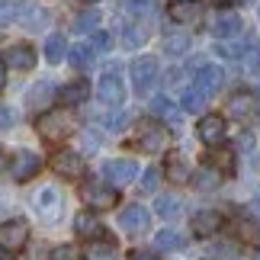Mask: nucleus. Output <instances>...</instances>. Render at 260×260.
Here are the masks:
<instances>
[{
  "mask_svg": "<svg viewBox=\"0 0 260 260\" xmlns=\"http://www.w3.org/2000/svg\"><path fill=\"white\" fill-rule=\"evenodd\" d=\"M36 132L45 138V142H61V138H68L74 132V119L71 113H58V109H52V113H42L36 119Z\"/></svg>",
  "mask_w": 260,
  "mask_h": 260,
  "instance_id": "nucleus-1",
  "label": "nucleus"
},
{
  "mask_svg": "<svg viewBox=\"0 0 260 260\" xmlns=\"http://www.w3.org/2000/svg\"><path fill=\"white\" fill-rule=\"evenodd\" d=\"M26 241H29L26 218H7V222H0V251L16 254L26 247Z\"/></svg>",
  "mask_w": 260,
  "mask_h": 260,
  "instance_id": "nucleus-2",
  "label": "nucleus"
},
{
  "mask_svg": "<svg viewBox=\"0 0 260 260\" xmlns=\"http://www.w3.org/2000/svg\"><path fill=\"white\" fill-rule=\"evenodd\" d=\"M157 84V58L142 55L138 61H132V87L138 96L151 93V87Z\"/></svg>",
  "mask_w": 260,
  "mask_h": 260,
  "instance_id": "nucleus-3",
  "label": "nucleus"
},
{
  "mask_svg": "<svg viewBox=\"0 0 260 260\" xmlns=\"http://www.w3.org/2000/svg\"><path fill=\"white\" fill-rule=\"evenodd\" d=\"M96 96L103 100L106 106H122V100H125V84H122V77H119L116 68H109V71L100 74V81H96Z\"/></svg>",
  "mask_w": 260,
  "mask_h": 260,
  "instance_id": "nucleus-4",
  "label": "nucleus"
},
{
  "mask_svg": "<svg viewBox=\"0 0 260 260\" xmlns=\"http://www.w3.org/2000/svg\"><path fill=\"white\" fill-rule=\"evenodd\" d=\"M32 206H36V212L42 215L48 225H52V222H58V215H61L64 199H61V193H58L55 186H42V189L32 196Z\"/></svg>",
  "mask_w": 260,
  "mask_h": 260,
  "instance_id": "nucleus-5",
  "label": "nucleus"
},
{
  "mask_svg": "<svg viewBox=\"0 0 260 260\" xmlns=\"http://www.w3.org/2000/svg\"><path fill=\"white\" fill-rule=\"evenodd\" d=\"M167 128L161 122H142L138 125V148L148 154H157V151H164L167 148Z\"/></svg>",
  "mask_w": 260,
  "mask_h": 260,
  "instance_id": "nucleus-6",
  "label": "nucleus"
},
{
  "mask_svg": "<svg viewBox=\"0 0 260 260\" xmlns=\"http://www.w3.org/2000/svg\"><path fill=\"white\" fill-rule=\"evenodd\" d=\"M39 167H42V161H39L36 151H29V148H19V151H13L10 171H13V180H16V183H26V180H32V177L39 174Z\"/></svg>",
  "mask_w": 260,
  "mask_h": 260,
  "instance_id": "nucleus-7",
  "label": "nucleus"
},
{
  "mask_svg": "<svg viewBox=\"0 0 260 260\" xmlns=\"http://www.w3.org/2000/svg\"><path fill=\"white\" fill-rule=\"evenodd\" d=\"M138 174V164L135 161H125V157H116V161H106L103 164V180L109 186H125V183H132Z\"/></svg>",
  "mask_w": 260,
  "mask_h": 260,
  "instance_id": "nucleus-8",
  "label": "nucleus"
},
{
  "mask_svg": "<svg viewBox=\"0 0 260 260\" xmlns=\"http://www.w3.org/2000/svg\"><path fill=\"white\" fill-rule=\"evenodd\" d=\"M119 225H122V232L128 235H145L148 232V225H151V212H148L145 206H125L122 209V215H119Z\"/></svg>",
  "mask_w": 260,
  "mask_h": 260,
  "instance_id": "nucleus-9",
  "label": "nucleus"
},
{
  "mask_svg": "<svg viewBox=\"0 0 260 260\" xmlns=\"http://www.w3.org/2000/svg\"><path fill=\"white\" fill-rule=\"evenodd\" d=\"M196 132H199V138H203V145L218 148V145H225V119L215 116V113H209V116L199 119Z\"/></svg>",
  "mask_w": 260,
  "mask_h": 260,
  "instance_id": "nucleus-10",
  "label": "nucleus"
},
{
  "mask_svg": "<svg viewBox=\"0 0 260 260\" xmlns=\"http://www.w3.org/2000/svg\"><path fill=\"white\" fill-rule=\"evenodd\" d=\"M257 103H260V100H257L254 93H247V90H238V93L228 96L225 113H228V119H238V122H244V119H251V116H254Z\"/></svg>",
  "mask_w": 260,
  "mask_h": 260,
  "instance_id": "nucleus-11",
  "label": "nucleus"
},
{
  "mask_svg": "<svg viewBox=\"0 0 260 260\" xmlns=\"http://www.w3.org/2000/svg\"><path fill=\"white\" fill-rule=\"evenodd\" d=\"M84 199L90 209H113L119 199V189L109 183H87L84 186Z\"/></svg>",
  "mask_w": 260,
  "mask_h": 260,
  "instance_id": "nucleus-12",
  "label": "nucleus"
},
{
  "mask_svg": "<svg viewBox=\"0 0 260 260\" xmlns=\"http://www.w3.org/2000/svg\"><path fill=\"white\" fill-rule=\"evenodd\" d=\"M52 167H55V174H61L68 180H77V177H84V157L77 154V151H58L52 157Z\"/></svg>",
  "mask_w": 260,
  "mask_h": 260,
  "instance_id": "nucleus-13",
  "label": "nucleus"
},
{
  "mask_svg": "<svg viewBox=\"0 0 260 260\" xmlns=\"http://www.w3.org/2000/svg\"><path fill=\"white\" fill-rule=\"evenodd\" d=\"M167 16L174 19V23H196L199 16H203V7H199V0H171L167 4Z\"/></svg>",
  "mask_w": 260,
  "mask_h": 260,
  "instance_id": "nucleus-14",
  "label": "nucleus"
},
{
  "mask_svg": "<svg viewBox=\"0 0 260 260\" xmlns=\"http://www.w3.org/2000/svg\"><path fill=\"white\" fill-rule=\"evenodd\" d=\"M218 228H222V215L215 209H203V212L193 215V235L196 238H212V235H218Z\"/></svg>",
  "mask_w": 260,
  "mask_h": 260,
  "instance_id": "nucleus-15",
  "label": "nucleus"
},
{
  "mask_svg": "<svg viewBox=\"0 0 260 260\" xmlns=\"http://www.w3.org/2000/svg\"><path fill=\"white\" fill-rule=\"evenodd\" d=\"M193 84L203 90L206 96H212V93H218V87L225 84V74H222V68L206 64V68H199V71H196V81H193Z\"/></svg>",
  "mask_w": 260,
  "mask_h": 260,
  "instance_id": "nucleus-16",
  "label": "nucleus"
},
{
  "mask_svg": "<svg viewBox=\"0 0 260 260\" xmlns=\"http://www.w3.org/2000/svg\"><path fill=\"white\" fill-rule=\"evenodd\" d=\"M74 232L81 235V238H87V241H103V238H106L103 222H100L96 215H90V212H81V215L74 218Z\"/></svg>",
  "mask_w": 260,
  "mask_h": 260,
  "instance_id": "nucleus-17",
  "label": "nucleus"
},
{
  "mask_svg": "<svg viewBox=\"0 0 260 260\" xmlns=\"http://www.w3.org/2000/svg\"><path fill=\"white\" fill-rule=\"evenodd\" d=\"M241 29H244V23H241L238 13H222L212 23V36H218V42H225V39H238Z\"/></svg>",
  "mask_w": 260,
  "mask_h": 260,
  "instance_id": "nucleus-18",
  "label": "nucleus"
},
{
  "mask_svg": "<svg viewBox=\"0 0 260 260\" xmlns=\"http://www.w3.org/2000/svg\"><path fill=\"white\" fill-rule=\"evenodd\" d=\"M4 61L10 68H16V71H29V68L36 64V52H32V45H10Z\"/></svg>",
  "mask_w": 260,
  "mask_h": 260,
  "instance_id": "nucleus-19",
  "label": "nucleus"
},
{
  "mask_svg": "<svg viewBox=\"0 0 260 260\" xmlns=\"http://www.w3.org/2000/svg\"><path fill=\"white\" fill-rule=\"evenodd\" d=\"M167 180H171V183H177V186H183V183H189V180H193V167L186 164V157L183 154H171L167 157Z\"/></svg>",
  "mask_w": 260,
  "mask_h": 260,
  "instance_id": "nucleus-20",
  "label": "nucleus"
},
{
  "mask_svg": "<svg viewBox=\"0 0 260 260\" xmlns=\"http://www.w3.org/2000/svg\"><path fill=\"white\" fill-rule=\"evenodd\" d=\"M254 48V42L247 36H238V39H225V42H215V55L222 58H244L247 52Z\"/></svg>",
  "mask_w": 260,
  "mask_h": 260,
  "instance_id": "nucleus-21",
  "label": "nucleus"
},
{
  "mask_svg": "<svg viewBox=\"0 0 260 260\" xmlns=\"http://www.w3.org/2000/svg\"><path fill=\"white\" fill-rule=\"evenodd\" d=\"M52 96H55L52 81H39V84L29 87V93H26V106H29V109H45L48 103H52Z\"/></svg>",
  "mask_w": 260,
  "mask_h": 260,
  "instance_id": "nucleus-22",
  "label": "nucleus"
},
{
  "mask_svg": "<svg viewBox=\"0 0 260 260\" xmlns=\"http://www.w3.org/2000/svg\"><path fill=\"white\" fill-rule=\"evenodd\" d=\"M206 167H212L218 174H235V154L218 145V148H212V151L206 154Z\"/></svg>",
  "mask_w": 260,
  "mask_h": 260,
  "instance_id": "nucleus-23",
  "label": "nucleus"
},
{
  "mask_svg": "<svg viewBox=\"0 0 260 260\" xmlns=\"http://www.w3.org/2000/svg\"><path fill=\"white\" fill-rule=\"evenodd\" d=\"M58 96H61L64 106H77V103H84V100L90 96V84L87 81H71V84H64L61 90H58Z\"/></svg>",
  "mask_w": 260,
  "mask_h": 260,
  "instance_id": "nucleus-24",
  "label": "nucleus"
},
{
  "mask_svg": "<svg viewBox=\"0 0 260 260\" xmlns=\"http://www.w3.org/2000/svg\"><path fill=\"white\" fill-rule=\"evenodd\" d=\"M154 212L164 218V222H177L180 215H183V199L180 196H161L154 203Z\"/></svg>",
  "mask_w": 260,
  "mask_h": 260,
  "instance_id": "nucleus-25",
  "label": "nucleus"
},
{
  "mask_svg": "<svg viewBox=\"0 0 260 260\" xmlns=\"http://www.w3.org/2000/svg\"><path fill=\"white\" fill-rule=\"evenodd\" d=\"M84 260H116V244L109 241V238H103V241H90Z\"/></svg>",
  "mask_w": 260,
  "mask_h": 260,
  "instance_id": "nucleus-26",
  "label": "nucleus"
},
{
  "mask_svg": "<svg viewBox=\"0 0 260 260\" xmlns=\"http://www.w3.org/2000/svg\"><path fill=\"white\" fill-rule=\"evenodd\" d=\"M154 247L157 251H180L183 247V235L174 232V228H164V232L154 235Z\"/></svg>",
  "mask_w": 260,
  "mask_h": 260,
  "instance_id": "nucleus-27",
  "label": "nucleus"
},
{
  "mask_svg": "<svg viewBox=\"0 0 260 260\" xmlns=\"http://www.w3.org/2000/svg\"><path fill=\"white\" fill-rule=\"evenodd\" d=\"M206 103H209V96L196 84L186 87V93H183V109H186V113H199V109H206Z\"/></svg>",
  "mask_w": 260,
  "mask_h": 260,
  "instance_id": "nucleus-28",
  "label": "nucleus"
},
{
  "mask_svg": "<svg viewBox=\"0 0 260 260\" xmlns=\"http://www.w3.org/2000/svg\"><path fill=\"white\" fill-rule=\"evenodd\" d=\"M68 61H71L74 68H90V64H93V48H90L87 42L74 45L71 52H68Z\"/></svg>",
  "mask_w": 260,
  "mask_h": 260,
  "instance_id": "nucleus-29",
  "label": "nucleus"
},
{
  "mask_svg": "<svg viewBox=\"0 0 260 260\" xmlns=\"http://www.w3.org/2000/svg\"><path fill=\"white\" fill-rule=\"evenodd\" d=\"M45 58L52 64H58V61H64V36H48L45 39Z\"/></svg>",
  "mask_w": 260,
  "mask_h": 260,
  "instance_id": "nucleus-30",
  "label": "nucleus"
},
{
  "mask_svg": "<svg viewBox=\"0 0 260 260\" xmlns=\"http://www.w3.org/2000/svg\"><path fill=\"white\" fill-rule=\"evenodd\" d=\"M189 42H193V39H189L186 32H171V36H167L164 39V48H167V55H183L186 52V48H189Z\"/></svg>",
  "mask_w": 260,
  "mask_h": 260,
  "instance_id": "nucleus-31",
  "label": "nucleus"
},
{
  "mask_svg": "<svg viewBox=\"0 0 260 260\" xmlns=\"http://www.w3.org/2000/svg\"><path fill=\"white\" fill-rule=\"evenodd\" d=\"M154 113L161 116V119H167V122H174V125L180 122V109H177L167 96H157V100H154Z\"/></svg>",
  "mask_w": 260,
  "mask_h": 260,
  "instance_id": "nucleus-32",
  "label": "nucleus"
},
{
  "mask_svg": "<svg viewBox=\"0 0 260 260\" xmlns=\"http://www.w3.org/2000/svg\"><path fill=\"white\" fill-rule=\"evenodd\" d=\"M125 39H122V42H125V48H138V45H145L148 42V32H145V26H138V23H132V26H128L125 29V32H122Z\"/></svg>",
  "mask_w": 260,
  "mask_h": 260,
  "instance_id": "nucleus-33",
  "label": "nucleus"
},
{
  "mask_svg": "<svg viewBox=\"0 0 260 260\" xmlns=\"http://www.w3.org/2000/svg\"><path fill=\"white\" fill-rule=\"evenodd\" d=\"M125 10L132 16H151L154 13V0H125Z\"/></svg>",
  "mask_w": 260,
  "mask_h": 260,
  "instance_id": "nucleus-34",
  "label": "nucleus"
},
{
  "mask_svg": "<svg viewBox=\"0 0 260 260\" xmlns=\"http://www.w3.org/2000/svg\"><path fill=\"white\" fill-rule=\"evenodd\" d=\"M96 26H100V13H96V10H87V13H84V16L74 23L77 32H93Z\"/></svg>",
  "mask_w": 260,
  "mask_h": 260,
  "instance_id": "nucleus-35",
  "label": "nucleus"
},
{
  "mask_svg": "<svg viewBox=\"0 0 260 260\" xmlns=\"http://www.w3.org/2000/svg\"><path fill=\"white\" fill-rule=\"evenodd\" d=\"M52 260H84V254L77 251L74 244H58L52 251Z\"/></svg>",
  "mask_w": 260,
  "mask_h": 260,
  "instance_id": "nucleus-36",
  "label": "nucleus"
},
{
  "mask_svg": "<svg viewBox=\"0 0 260 260\" xmlns=\"http://www.w3.org/2000/svg\"><path fill=\"white\" fill-rule=\"evenodd\" d=\"M218 171H212V167H203L199 171V177H196V186H203V189H212V186H218Z\"/></svg>",
  "mask_w": 260,
  "mask_h": 260,
  "instance_id": "nucleus-37",
  "label": "nucleus"
},
{
  "mask_svg": "<svg viewBox=\"0 0 260 260\" xmlns=\"http://www.w3.org/2000/svg\"><path fill=\"white\" fill-rule=\"evenodd\" d=\"M157 183H161V171H157V167H148L145 177H142V193H154Z\"/></svg>",
  "mask_w": 260,
  "mask_h": 260,
  "instance_id": "nucleus-38",
  "label": "nucleus"
},
{
  "mask_svg": "<svg viewBox=\"0 0 260 260\" xmlns=\"http://www.w3.org/2000/svg\"><path fill=\"white\" fill-rule=\"evenodd\" d=\"M10 125H13V113H10L7 106H0V132H7Z\"/></svg>",
  "mask_w": 260,
  "mask_h": 260,
  "instance_id": "nucleus-39",
  "label": "nucleus"
},
{
  "mask_svg": "<svg viewBox=\"0 0 260 260\" xmlns=\"http://www.w3.org/2000/svg\"><path fill=\"white\" fill-rule=\"evenodd\" d=\"M96 148H100V142H96V135H90V132H87V135H84V151H90V154H93Z\"/></svg>",
  "mask_w": 260,
  "mask_h": 260,
  "instance_id": "nucleus-40",
  "label": "nucleus"
},
{
  "mask_svg": "<svg viewBox=\"0 0 260 260\" xmlns=\"http://www.w3.org/2000/svg\"><path fill=\"white\" fill-rule=\"evenodd\" d=\"M96 36V48H109V45H113V36H109V32H93Z\"/></svg>",
  "mask_w": 260,
  "mask_h": 260,
  "instance_id": "nucleus-41",
  "label": "nucleus"
},
{
  "mask_svg": "<svg viewBox=\"0 0 260 260\" xmlns=\"http://www.w3.org/2000/svg\"><path fill=\"white\" fill-rule=\"evenodd\" d=\"M106 125H109V128H122V125H125V113H119V116H109V119H106Z\"/></svg>",
  "mask_w": 260,
  "mask_h": 260,
  "instance_id": "nucleus-42",
  "label": "nucleus"
},
{
  "mask_svg": "<svg viewBox=\"0 0 260 260\" xmlns=\"http://www.w3.org/2000/svg\"><path fill=\"white\" fill-rule=\"evenodd\" d=\"M128 260H157L151 251H132V254H128Z\"/></svg>",
  "mask_w": 260,
  "mask_h": 260,
  "instance_id": "nucleus-43",
  "label": "nucleus"
},
{
  "mask_svg": "<svg viewBox=\"0 0 260 260\" xmlns=\"http://www.w3.org/2000/svg\"><path fill=\"white\" fill-rule=\"evenodd\" d=\"M7 87V64H4V58H0V90Z\"/></svg>",
  "mask_w": 260,
  "mask_h": 260,
  "instance_id": "nucleus-44",
  "label": "nucleus"
},
{
  "mask_svg": "<svg viewBox=\"0 0 260 260\" xmlns=\"http://www.w3.org/2000/svg\"><path fill=\"white\" fill-rule=\"evenodd\" d=\"M7 164H10V157H7L4 151H0V171H4V167H7Z\"/></svg>",
  "mask_w": 260,
  "mask_h": 260,
  "instance_id": "nucleus-45",
  "label": "nucleus"
},
{
  "mask_svg": "<svg viewBox=\"0 0 260 260\" xmlns=\"http://www.w3.org/2000/svg\"><path fill=\"white\" fill-rule=\"evenodd\" d=\"M251 206H254V212H260V196L254 199V203H251Z\"/></svg>",
  "mask_w": 260,
  "mask_h": 260,
  "instance_id": "nucleus-46",
  "label": "nucleus"
},
{
  "mask_svg": "<svg viewBox=\"0 0 260 260\" xmlns=\"http://www.w3.org/2000/svg\"><path fill=\"white\" fill-rule=\"evenodd\" d=\"M215 4H225V0H215Z\"/></svg>",
  "mask_w": 260,
  "mask_h": 260,
  "instance_id": "nucleus-47",
  "label": "nucleus"
},
{
  "mask_svg": "<svg viewBox=\"0 0 260 260\" xmlns=\"http://www.w3.org/2000/svg\"><path fill=\"white\" fill-rule=\"evenodd\" d=\"M257 100H260V90H257Z\"/></svg>",
  "mask_w": 260,
  "mask_h": 260,
  "instance_id": "nucleus-48",
  "label": "nucleus"
},
{
  "mask_svg": "<svg viewBox=\"0 0 260 260\" xmlns=\"http://www.w3.org/2000/svg\"><path fill=\"white\" fill-rule=\"evenodd\" d=\"M84 4H90V0H84Z\"/></svg>",
  "mask_w": 260,
  "mask_h": 260,
  "instance_id": "nucleus-49",
  "label": "nucleus"
},
{
  "mask_svg": "<svg viewBox=\"0 0 260 260\" xmlns=\"http://www.w3.org/2000/svg\"><path fill=\"white\" fill-rule=\"evenodd\" d=\"M257 260H260V254H257Z\"/></svg>",
  "mask_w": 260,
  "mask_h": 260,
  "instance_id": "nucleus-50",
  "label": "nucleus"
}]
</instances>
